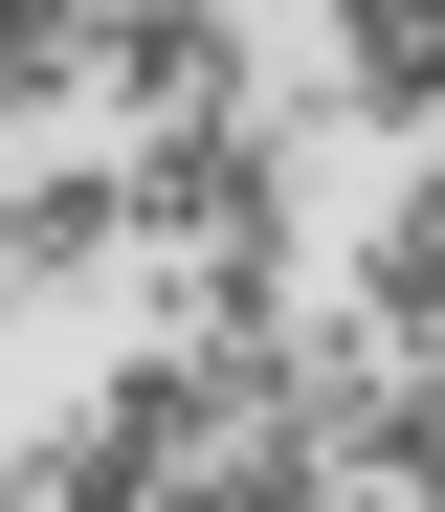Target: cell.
Returning <instances> with one entry per match:
<instances>
[{
    "label": "cell",
    "mask_w": 445,
    "mask_h": 512,
    "mask_svg": "<svg viewBox=\"0 0 445 512\" xmlns=\"http://www.w3.org/2000/svg\"><path fill=\"white\" fill-rule=\"evenodd\" d=\"M134 245H312V156H290V112H178V134H134Z\"/></svg>",
    "instance_id": "6da1fadb"
},
{
    "label": "cell",
    "mask_w": 445,
    "mask_h": 512,
    "mask_svg": "<svg viewBox=\"0 0 445 512\" xmlns=\"http://www.w3.org/2000/svg\"><path fill=\"white\" fill-rule=\"evenodd\" d=\"M89 112H134V134L245 112V0H89Z\"/></svg>",
    "instance_id": "7a4b0ae2"
},
{
    "label": "cell",
    "mask_w": 445,
    "mask_h": 512,
    "mask_svg": "<svg viewBox=\"0 0 445 512\" xmlns=\"http://www.w3.org/2000/svg\"><path fill=\"white\" fill-rule=\"evenodd\" d=\"M312 312H334V334H379V357H445V179H401L379 223H356Z\"/></svg>",
    "instance_id": "3957f363"
},
{
    "label": "cell",
    "mask_w": 445,
    "mask_h": 512,
    "mask_svg": "<svg viewBox=\"0 0 445 512\" xmlns=\"http://www.w3.org/2000/svg\"><path fill=\"white\" fill-rule=\"evenodd\" d=\"M134 245V156H23L0 179V290H89Z\"/></svg>",
    "instance_id": "277c9868"
},
{
    "label": "cell",
    "mask_w": 445,
    "mask_h": 512,
    "mask_svg": "<svg viewBox=\"0 0 445 512\" xmlns=\"http://www.w3.org/2000/svg\"><path fill=\"white\" fill-rule=\"evenodd\" d=\"M312 112H334V134H445V0H334Z\"/></svg>",
    "instance_id": "5b68a950"
},
{
    "label": "cell",
    "mask_w": 445,
    "mask_h": 512,
    "mask_svg": "<svg viewBox=\"0 0 445 512\" xmlns=\"http://www.w3.org/2000/svg\"><path fill=\"white\" fill-rule=\"evenodd\" d=\"M312 245H156V334H290Z\"/></svg>",
    "instance_id": "8992f818"
},
{
    "label": "cell",
    "mask_w": 445,
    "mask_h": 512,
    "mask_svg": "<svg viewBox=\"0 0 445 512\" xmlns=\"http://www.w3.org/2000/svg\"><path fill=\"white\" fill-rule=\"evenodd\" d=\"M89 112V0H0V134Z\"/></svg>",
    "instance_id": "52a82bcc"
},
{
    "label": "cell",
    "mask_w": 445,
    "mask_h": 512,
    "mask_svg": "<svg viewBox=\"0 0 445 512\" xmlns=\"http://www.w3.org/2000/svg\"><path fill=\"white\" fill-rule=\"evenodd\" d=\"M423 179H445V134H423Z\"/></svg>",
    "instance_id": "ba28073f"
},
{
    "label": "cell",
    "mask_w": 445,
    "mask_h": 512,
    "mask_svg": "<svg viewBox=\"0 0 445 512\" xmlns=\"http://www.w3.org/2000/svg\"><path fill=\"white\" fill-rule=\"evenodd\" d=\"M0 312H23V290H0Z\"/></svg>",
    "instance_id": "9c48e42d"
}]
</instances>
